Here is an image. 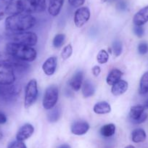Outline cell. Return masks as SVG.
Returning a JSON list of instances; mask_svg holds the SVG:
<instances>
[{"label":"cell","mask_w":148,"mask_h":148,"mask_svg":"<svg viewBox=\"0 0 148 148\" xmlns=\"http://www.w3.org/2000/svg\"><path fill=\"white\" fill-rule=\"evenodd\" d=\"M24 4V12L39 13L46 10V0H23Z\"/></svg>","instance_id":"ba28073f"},{"label":"cell","mask_w":148,"mask_h":148,"mask_svg":"<svg viewBox=\"0 0 148 148\" xmlns=\"http://www.w3.org/2000/svg\"><path fill=\"white\" fill-rule=\"evenodd\" d=\"M125 148H135V147L133 146V145H128V146H126Z\"/></svg>","instance_id":"b9f144b4"},{"label":"cell","mask_w":148,"mask_h":148,"mask_svg":"<svg viewBox=\"0 0 148 148\" xmlns=\"http://www.w3.org/2000/svg\"><path fill=\"white\" fill-rule=\"evenodd\" d=\"M84 80V73L83 71H79L74 74L73 77L69 82V85L73 90L78 92L82 88Z\"/></svg>","instance_id":"e0dca14e"},{"label":"cell","mask_w":148,"mask_h":148,"mask_svg":"<svg viewBox=\"0 0 148 148\" xmlns=\"http://www.w3.org/2000/svg\"><path fill=\"white\" fill-rule=\"evenodd\" d=\"M8 148H27V147L23 142L17 140L11 142Z\"/></svg>","instance_id":"1f68e13d"},{"label":"cell","mask_w":148,"mask_h":148,"mask_svg":"<svg viewBox=\"0 0 148 148\" xmlns=\"http://www.w3.org/2000/svg\"><path fill=\"white\" fill-rule=\"evenodd\" d=\"M146 137L147 135L145 131L140 128L134 129L132 133V139L135 143L143 142L146 139Z\"/></svg>","instance_id":"603a6c76"},{"label":"cell","mask_w":148,"mask_h":148,"mask_svg":"<svg viewBox=\"0 0 148 148\" xmlns=\"http://www.w3.org/2000/svg\"><path fill=\"white\" fill-rule=\"evenodd\" d=\"M58 65L56 57H50L45 60L42 65V69L47 76H52L55 73Z\"/></svg>","instance_id":"9a60e30c"},{"label":"cell","mask_w":148,"mask_h":148,"mask_svg":"<svg viewBox=\"0 0 148 148\" xmlns=\"http://www.w3.org/2000/svg\"><path fill=\"white\" fill-rule=\"evenodd\" d=\"M38 86L35 79L30 81L26 85L25 90V99H24V107L25 109L31 108L38 97Z\"/></svg>","instance_id":"8992f818"},{"label":"cell","mask_w":148,"mask_h":148,"mask_svg":"<svg viewBox=\"0 0 148 148\" xmlns=\"http://www.w3.org/2000/svg\"><path fill=\"white\" fill-rule=\"evenodd\" d=\"M7 121H8L7 116H5V113L0 111V124H5Z\"/></svg>","instance_id":"d590c367"},{"label":"cell","mask_w":148,"mask_h":148,"mask_svg":"<svg viewBox=\"0 0 148 148\" xmlns=\"http://www.w3.org/2000/svg\"><path fill=\"white\" fill-rule=\"evenodd\" d=\"M138 52L141 55H144L148 52V45L146 42H141L139 45H138Z\"/></svg>","instance_id":"4dcf8cb0"},{"label":"cell","mask_w":148,"mask_h":148,"mask_svg":"<svg viewBox=\"0 0 148 148\" xmlns=\"http://www.w3.org/2000/svg\"><path fill=\"white\" fill-rule=\"evenodd\" d=\"M0 60L9 65L15 72V71L19 73L26 72L30 68V65H28V62L15 58L8 53L6 51L0 52Z\"/></svg>","instance_id":"277c9868"},{"label":"cell","mask_w":148,"mask_h":148,"mask_svg":"<svg viewBox=\"0 0 148 148\" xmlns=\"http://www.w3.org/2000/svg\"><path fill=\"white\" fill-rule=\"evenodd\" d=\"M73 53V47L71 45L65 46L61 52V57L63 60H68Z\"/></svg>","instance_id":"f546056e"},{"label":"cell","mask_w":148,"mask_h":148,"mask_svg":"<svg viewBox=\"0 0 148 148\" xmlns=\"http://www.w3.org/2000/svg\"><path fill=\"white\" fill-rule=\"evenodd\" d=\"M49 113H48L47 119L49 122L51 123H55L57 122L61 117L62 115V110H61L60 107H56V108H53L52 109L49 110Z\"/></svg>","instance_id":"cb8c5ba5"},{"label":"cell","mask_w":148,"mask_h":148,"mask_svg":"<svg viewBox=\"0 0 148 148\" xmlns=\"http://www.w3.org/2000/svg\"><path fill=\"white\" fill-rule=\"evenodd\" d=\"M133 31L135 35L137 37H139V38H142L144 35V33H145L144 28L142 26H139V25H135Z\"/></svg>","instance_id":"d6a6232c"},{"label":"cell","mask_w":148,"mask_h":148,"mask_svg":"<svg viewBox=\"0 0 148 148\" xmlns=\"http://www.w3.org/2000/svg\"><path fill=\"white\" fill-rule=\"evenodd\" d=\"M5 15H6V13H5V10L3 9V8L0 7V21H2V20L4 19Z\"/></svg>","instance_id":"8d00e7d4"},{"label":"cell","mask_w":148,"mask_h":148,"mask_svg":"<svg viewBox=\"0 0 148 148\" xmlns=\"http://www.w3.org/2000/svg\"><path fill=\"white\" fill-rule=\"evenodd\" d=\"M15 82L14 70L9 65L0 60V85L13 84Z\"/></svg>","instance_id":"52a82bcc"},{"label":"cell","mask_w":148,"mask_h":148,"mask_svg":"<svg viewBox=\"0 0 148 148\" xmlns=\"http://www.w3.org/2000/svg\"><path fill=\"white\" fill-rule=\"evenodd\" d=\"M145 109L143 105H134L131 108L129 117L134 123L140 124L146 121L147 114L145 113Z\"/></svg>","instance_id":"30bf717a"},{"label":"cell","mask_w":148,"mask_h":148,"mask_svg":"<svg viewBox=\"0 0 148 148\" xmlns=\"http://www.w3.org/2000/svg\"><path fill=\"white\" fill-rule=\"evenodd\" d=\"M36 20L29 13L22 12L8 16L5 20V28L9 32H22L33 28Z\"/></svg>","instance_id":"6da1fadb"},{"label":"cell","mask_w":148,"mask_h":148,"mask_svg":"<svg viewBox=\"0 0 148 148\" xmlns=\"http://www.w3.org/2000/svg\"><path fill=\"white\" fill-rule=\"evenodd\" d=\"M90 18V10L87 7L79 8L74 14V23L78 28H81L88 22Z\"/></svg>","instance_id":"8fae6325"},{"label":"cell","mask_w":148,"mask_h":148,"mask_svg":"<svg viewBox=\"0 0 148 148\" xmlns=\"http://www.w3.org/2000/svg\"><path fill=\"white\" fill-rule=\"evenodd\" d=\"M122 50H123V47H122V43L121 41L116 40L113 44V51L114 52V55L116 57L120 56L121 54L122 53Z\"/></svg>","instance_id":"f1b7e54d"},{"label":"cell","mask_w":148,"mask_h":148,"mask_svg":"<svg viewBox=\"0 0 148 148\" xmlns=\"http://www.w3.org/2000/svg\"><path fill=\"white\" fill-rule=\"evenodd\" d=\"M82 95L84 97L88 98L93 96L95 92V85L90 80H85L82 84Z\"/></svg>","instance_id":"7402d4cb"},{"label":"cell","mask_w":148,"mask_h":148,"mask_svg":"<svg viewBox=\"0 0 148 148\" xmlns=\"http://www.w3.org/2000/svg\"><path fill=\"white\" fill-rule=\"evenodd\" d=\"M58 148H71V146L69 145H67V144H63V145H60Z\"/></svg>","instance_id":"74e56055"},{"label":"cell","mask_w":148,"mask_h":148,"mask_svg":"<svg viewBox=\"0 0 148 148\" xmlns=\"http://www.w3.org/2000/svg\"><path fill=\"white\" fill-rule=\"evenodd\" d=\"M94 112L98 115H104L109 113L111 111V107L108 102L105 101L99 102L94 106Z\"/></svg>","instance_id":"44dd1931"},{"label":"cell","mask_w":148,"mask_h":148,"mask_svg":"<svg viewBox=\"0 0 148 148\" xmlns=\"http://www.w3.org/2000/svg\"><path fill=\"white\" fill-rule=\"evenodd\" d=\"M8 37L10 40H11V42L28 47L35 46L38 42L36 34L31 31L9 32Z\"/></svg>","instance_id":"3957f363"},{"label":"cell","mask_w":148,"mask_h":148,"mask_svg":"<svg viewBox=\"0 0 148 148\" xmlns=\"http://www.w3.org/2000/svg\"><path fill=\"white\" fill-rule=\"evenodd\" d=\"M101 72V69L99 66L95 65L93 68H92V73L95 76H98Z\"/></svg>","instance_id":"e575fe53"},{"label":"cell","mask_w":148,"mask_h":148,"mask_svg":"<svg viewBox=\"0 0 148 148\" xmlns=\"http://www.w3.org/2000/svg\"><path fill=\"white\" fill-rule=\"evenodd\" d=\"M58 97H59L58 88L55 85L48 86L45 90L43 102H42L44 108L49 110L55 108L58 102Z\"/></svg>","instance_id":"5b68a950"},{"label":"cell","mask_w":148,"mask_h":148,"mask_svg":"<svg viewBox=\"0 0 148 148\" xmlns=\"http://www.w3.org/2000/svg\"><path fill=\"white\" fill-rule=\"evenodd\" d=\"M143 106L145 109H148V99L145 102V104H144Z\"/></svg>","instance_id":"ab89813d"},{"label":"cell","mask_w":148,"mask_h":148,"mask_svg":"<svg viewBox=\"0 0 148 148\" xmlns=\"http://www.w3.org/2000/svg\"><path fill=\"white\" fill-rule=\"evenodd\" d=\"M129 88V84L124 80H120L112 86L111 92L114 96H119L124 94Z\"/></svg>","instance_id":"d6986e66"},{"label":"cell","mask_w":148,"mask_h":148,"mask_svg":"<svg viewBox=\"0 0 148 148\" xmlns=\"http://www.w3.org/2000/svg\"><path fill=\"white\" fill-rule=\"evenodd\" d=\"M34 132V128L30 123H25L18 130L16 134V139L18 141H24L31 137Z\"/></svg>","instance_id":"5bb4252c"},{"label":"cell","mask_w":148,"mask_h":148,"mask_svg":"<svg viewBox=\"0 0 148 148\" xmlns=\"http://www.w3.org/2000/svg\"><path fill=\"white\" fill-rule=\"evenodd\" d=\"M65 41V35L63 34H58L55 36L52 42V45L55 48H60L63 45Z\"/></svg>","instance_id":"4316f807"},{"label":"cell","mask_w":148,"mask_h":148,"mask_svg":"<svg viewBox=\"0 0 148 148\" xmlns=\"http://www.w3.org/2000/svg\"><path fill=\"white\" fill-rule=\"evenodd\" d=\"M97 60L99 64H105L109 60V54L105 49H101L97 56Z\"/></svg>","instance_id":"83f0119b"},{"label":"cell","mask_w":148,"mask_h":148,"mask_svg":"<svg viewBox=\"0 0 148 148\" xmlns=\"http://www.w3.org/2000/svg\"><path fill=\"white\" fill-rule=\"evenodd\" d=\"M21 89L14 84L0 85V98L4 100L10 101L17 97Z\"/></svg>","instance_id":"9c48e42d"},{"label":"cell","mask_w":148,"mask_h":148,"mask_svg":"<svg viewBox=\"0 0 148 148\" xmlns=\"http://www.w3.org/2000/svg\"><path fill=\"white\" fill-rule=\"evenodd\" d=\"M64 0H49L48 11L49 15L53 17L58 16L63 6Z\"/></svg>","instance_id":"ac0fdd59"},{"label":"cell","mask_w":148,"mask_h":148,"mask_svg":"<svg viewBox=\"0 0 148 148\" xmlns=\"http://www.w3.org/2000/svg\"><path fill=\"white\" fill-rule=\"evenodd\" d=\"M139 92L141 95H145L148 93V71L145 72L141 78Z\"/></svg>","instance_id":"484cf974"},{"label":"cell","mask_w":148,"mask_h":148,"mask_svg":"<svg viewBox=\"0 0 148 148\" xmlns=\"http://www.w3.org/2000/svg\"><path fill=\"white\" fill-rule=\"evenodd\" d=\"M2 36L1 35H0V42H2Z\"/></svg>","instance_id":"7bdbcfd3"},{"label":"cell","mask_w":148,"mask_h":148,"mask_svg":"<svg viewBox=\"0 0 148 148\" xmlns=\"http://www.w3.org/2000/svg\"><path fill=\"white\" fill-rule=\"evenodd\" d=\"M2 137H3V134H2V131L0 130V140L2 139Z\"/></svg>","instance_id":"60d3db41"},{"label":"cell","mask_w":148,"mask_h":148,"mask_svg":"<svg viewBox=\"0 0 148 148\" xmlns=\"http://www.w3.org/2000/svg\"><path fill=\"white\" fill-rule=\"evenodd\" d=\"M5 51L15 58L25 62H32L36 58V51L32 47L9 42L7 44Z\"/></svg>","instance_id":"7a4b0ae2"},{"label":"cell","mask_w":148,"mask_h":148,"mask_svg":"<svg viewBox=\"0 0 148 148\" xmlns=\"http://www.w3.org/2000/svg\"><path fill=\"white\" fill-rule=\"evenodd\" d=\"M13 0H0V2H3V3H6V4H9L11 2H12Z\"/></svg>","instance_id":"f35d334b"},{"label":"cell","mask_w":148,"mask_h":148,"mask_svg":"<svg viewBox=\"0 0 148 148\" xmlns=\"http://www.w3.org/2000/svg\"><path fill=\"white\" fill-rule=\"evenodd\" d=\"M89 124L86 121H78L74 122L71 125V130L73 134L77 135V136H81L84 135L89 131Z\"/></svg>","instance_id":"4fadbf2b"},{"label":"cell","mask_w":148,"mask_h":148,"mask_svg":"<svg viewBox=\"0 0 148 148\" xmlns=\"http://www.w3.org/2000/svg\"><path fill=\"white\" fill-rule=\"evenodd\" d=\"M6 15L9 16L24 12V4L23 0H13L10 3L8 4L5 9Z\"/></svg>","instance_id":"7c38bea8"},{"label":"cell","mask_w":148,"mask_h":148,"mask_svg":"<svg viewBox=\"0 0 148 148\" xmlns=\"http://www.w3.org/2000/svg\"><path fill=\"white\" fill-rule=\"evenodd\" d=\"M102 2H106L107 0H102Z\"/></svg>","instance_id":"ee69618b"},{"label":"cell","mask_w":148,"mask_h":148,"mask_svg":"<svg viewBox=\"0 0 148 148\" xmlns=\"http://www.w3.org/2000/svg\"><path fill=\"white\" fill-rule=\"evenodd\" d=\"M148 22V5L145 7L140 10L138 11L134 15L133 18V23L135 25H145L146 23Z\"/></svg>","instance_id":"2e32d148"},{"label":"cell","mask_w":148,"mask_h":148,"mask_svg":"<svg viewBox=\"0 0 148 148\" xmlns=\"http://www.w3.org/2000/svg\"><path fill=\"white\" fill-rule=\"evenodd\" d=\"M122 76H123V73L121 70L117 69V68L111 70L109 73H108V76H107V84L110 86H113L115 84L117 83L119 81L121 80Z\"/></svg>","instance_id":"ffe728a7"},{"label":"cell","mask_w":148,"mask_h":148,"mask_svg":"<svg viewBox=\"0 0 148 148\" xmlns=\"http://www.w3.org/2000/svg\"><path fill=\"white\" fill-rule=\"evenodd\" d=\"M86 0H68L70 5L73 8H79L84 4Z\"/></svg>","instance_id":"836d02e7"},{"label":"cell","mask_w":148,"mask_h":148,"mask_svg":"<svg viewBox=\"0 0 148 148\" xmlns=\"http://www.w3.org/2000/svg\"><path fill=\"white\" fill-rule=\"evenodd\" d=\"M116 132V126L113 123H108L104 125L100 129V134L105 137H110L114 135Z\"/></svg>","instance_id":"d4e9b609"}]
</instances>
